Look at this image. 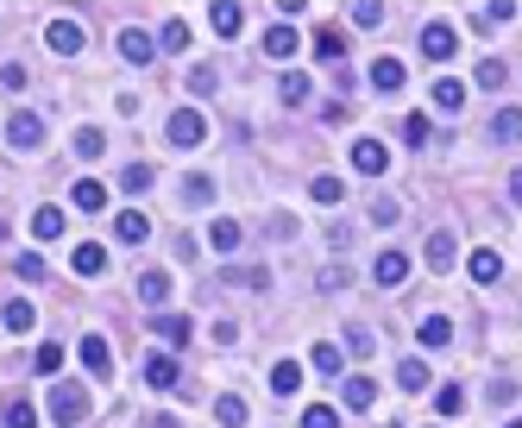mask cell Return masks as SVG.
Segmentation results:
<instances>
[{
	"mask_svg": "<svg viewBox=\"0 0 522 428\" xmlns=\"http://www.w3.org/2000/svg\"><path fill=\"white\" fill-rule=\"evenodd\" d=\"M352 20H359V26H378V20H384V7H378V0H359Z\"/></svg>",
	"mask_w": 522,
	"mask_h": 428,
	"instance_id": "cell-48",
	"label": "cell"
},
{
	"mask_svg": "<svg viewBox=\"0 0 522 428\" xmlns=\"http://www.w3.org/2000/svg\"><path fill=\"white\" fill-rule=\"evenodd\" d=\"M189 89H195V95H214V89H220L214 63H195V69H189Z\"/></svg>",
	"mask_w": 522,
	"mask_h": 428,
	"instance_id": "cell-40",
	"label": "cell"
},
{
	"mask_svg": "<svg viewBox=\"0 0 522 428\" xmlns=\"http://www.w3.org/2000/svg\"><path fill=\"white\" fill-rule=\"evenodd\" d=\"M303 428H340L334 409H303Z\"/></svg>",
	"mask_w": 522,
	"mask_h": 428,
	"instance_id": "cell-49",
	"label": "cell"
},
{
	"mask_svg": "<svg viewBox=\"0 0 522 428\" xmlns=\"http://www.w3.org/2000/svg\"><path fill=\"white\" fill-rule=\"evenodd\" d=\"M397 384H403V391H428V366H422V360H403V366H397Z\"/></svg>",
	"mask_w": 522,
	"mask_h": 428,
	"instance_id": "cell-36",
	"label": "cell"
},
{
	"mask_svg": "<svg viewBox=\"0 0 522 428\" xmlns=\"http://www.w3.org/2000/svg\"><path fill=\"white\" fill-rule=\"evenodd\" d=\"M0 321H7V328H13V334H26V328H32V321H38V309H32V303H26V297H7V303H0Z\"/></svg>",
	"mask_w": 522,
	"mask_h": 428,
	"instance_id": "cell-16",
	"label": "cell"
},
{
	"mask_svg": "<svg viewBox=\"0 0 522 428\" xmlns=\"http://www.w3.org/2000/svg\"><path fill=\"white\" fill-rule=\"evenodd\" d=\"M346 353H352V360H365V353H371V328H346Z\"/></svg>",
	"mask_w": 522,
	"mask_h": 428,
	"instance_id": "cell-47",
	"label": "cell"
},
{
	"mask_svg": "<svg viewBox=\"0 0 522 428\" xmlns=\"http://www.w3.org/2000/svg\"><path fill=\"white\" fill-rule=\"evenodd\" d=\"M510 428H522V422H510Z\"/></svg>",
	"mask_w": 522,
	"mask_h": 428,
	"instance_id": "cell-54",
	"label": "cell"
},
{
	"mask_svg": "<svg viewBox=\"0 0 522 428\" xmlns=\"http://www.w3.org/2000/svg\"><path fill=\"white\" fill-rule=\"evenodd\" d=\"M403 139H409V146H422V139H428V120H422V114H409V120H403Z\"/></svg>",
	"mask_w": 522,
	"mask_h": 428,
	"instance_id": "cell-50",
	"label": "cell"
},
{
	"mask_svg": "<svg viewBox=\"0 0 522 428\" xmlns=\"http://www.w3.org/2000/svg\"><path fill=\"white\" fill-rule=\"evenodd\" d=\"M371 221H378V227H397V221H403V202H397V195H378V202H371Z\"/></svg>",
	"mask_w": 522,
	"mask_h": 428,
	"instance_id": "cell-33",
	"label": "cell"
},
{
	"mask_svg": "<svg viewBox=\"0 0 522 428\" xmlns=\"http://www.w3.org/2000/svg\"><path fill=\"white\" fill-rule=\"evenodd\" d=\"M69 265H76V277H101V271H107V252H101L95 240H83L76 252H69Z\"/></svg>",
	"mask_w": 522,
	"mask_h": 428,
	"instance_id": "cell-13",
	"label": "cell"
},
{
	"mask_svg": "<svg viewBox=\"0 0 522 428\" xmlns=\"http://www.w3.org/2000/svg\"><path fill=\"white\" fill-rule=\"evenodd\" d=\"M114 234H120L126 246H138L145 234H152V221H145V214H138V208H126V214H120V221H114Z\"/></svg>",
	"mask_w": 522,
	"mask_h": 428,
	"instance_id": "cell-23",
	"label": "cell"
},
{
	"mask_svg": "<svg viewBox=\"0 0 522 428\" xmlns=\"http://www.w3.org/2000/svg\"><path fill=\"white\" fill-rule=\"evenodd\" d=\"M183 44H189V26H183V20H170V26H164V38H158V51H183Z\"/></svg>",
	"mask_w": 522,
	"mask_h": 428,
	"instance_id": "cell-45",
	"label": "cell"
},
{
	"mask_svg": "<svg viewBox=\"0 0 522 428\" xmlns=\"http://www.w3.org/2000/svg\"><path fill=\"white\" fill-rule=\"evenodd\" d=\"M296 384H303V366H296V360H277V366H271V391H277V397H289Z\"/></svg>",
	"mask_w": 522,
	"mask_h": 428,
	"instance_id": "cell-25",
	"label": "cell"
},
{
	"mask_svg": "<svg viewBox=\"0 0 522 428\" xmlns=\"http://www.w3.org/2000/svg\"><path fill=\"white\" fill-rule=\"evenodd\" d=\"M227 283H233V290H265L271 271L265 265H227Z\"/></svg>",
	"mask_w": 522,
	"mask_h": 428,
	"instance_id": "cell-19",
	"label": "cell"
},
{
	"mask_svg": "<svg viewBox=\"0 0 522 428\" xmlns=\"http://www.w3.org/2000/svg\"><path fill=\"white\" fill-rule=\"evenodd\" d=\"M183 195H189L195 208H208V202H214V183H208V177H189V183H183Z\"/></svg>",
	"mask_w": 522,
	"mask_h": 428,
	"instance_id": "cell-46",
	"label": "cell"
},
{
	"mask_svg": "<svg viewBox=\"0 0 522 428\" xmlns=\"http://www.w3.org/2000/svg\"><path fill=\"white\" fill-rule=\"evenodd\" d=\"M0 428H38V403H26V397H13L7 409H0Z\"/></svg>",
	"mask_w": 522,
	"mask_h": 428,
	"instance_id": "cell-21",
	"label": "cell"
},
{
	"mask_svg": "<svg viewBox=\"0 0 522 428\" xmlns=\"http://www.w3.org/2000/svg\"><path fill=\"white\" fill-rule=\"evenodd\" d=\"M13 271H20L26 283H44V277H51V265H44L38 252H20V258H13Z\"/></svg>",
	"mask_w": 522,
	"mask_h": 428,
	"instance_id": "cell-35",
	"label": "cell"
},
{
	"mask_svg": "<svg viewBox=\"0 0 522 428\" xmlns=\"http://www.w3.org/2000/svg\"><path fill=\"white\" fill-rule=\"evenodd\" d=\"M158 334H164L170 346H183V340H189V315H177V309H164V315H158Z\"/></svg>",
	"mask_w": 522,
	"mask_h": 428,
	"instance_id": "cell-29",
	"label": "cell"
},
{
	"mask_svg": "<svg viewBox=\"0 0 522 428\" xmlns=\"http://www.w3.org/2000/svg\"><path fill=\"white\" fill-rule=\"evenodd\" d=\"M491 139H497V146H516V139H522V114H516V107H503V114L491 120Z\"/></svg>",
	"mask_w": 522,
	"mask_h": 428,
	"instance_id": "cell-26",
	"label": "cell"
},
{
	"mask_svg": "<svg viewBox=\"0 0 522 428\" xmlns=\"http://www.w3.org/2000/svg\"><path fill=\"white\" fill-rule=\"evenodd\" d=\"M120 57L145 69V63H152V57H158V44H152V32H138V26H126V32H120Z\"/></svg>",
	"mask_w": 522,
	"mask_h": 428,
	"instance_id": "cell-8",
	"label": "cell"
},
{
	"mask_svg": "<svg viewBox=\"0 0 522 428\" xmlns=\"http://www.w3.org/2000/svg\"><path fill=\"white\" fill-rule=\"evenodd\" d=\"M466 271H472V283H497V277H503V252H497V246H478V252L466 258Z\"/></svg>",
	"mask_w": 522,
	"mask_h": 428,
	"instance_id": "cell-10",
	"label": "cell"
},
{
	"mask_svg": "<svg viewBox=\"0 0 522 428\" xmlns=\"http://www.w3.org/2000/svg\"><path fill=\"white\" fill-rule=\"evenodd\" d=\"M208 246H214V252H233V246H240V221H214V227H208Z\"/></svg>",
	"mask_w": 522,
	"mask_h": 428,
	"instance_id": "cell-31",
	"label": "cell"
},
{
	"mask_svg": "<svg viewBox=\"0 0 522 428\" xmlns=\"http://www.w3.org/2000/svg\"><path fill=\"white\" fill-rule=\"evenodd\" d=\"M321 290H346V265H328L321 271Z\"/></svg>",
	"mask_w": 522,
	"mask_h": 428,
	"instance_id": "cell-51",
	"label": "cell"
},
{
	"mask_svg": "<svg viewBox=\"0 0 522 428\" xmlns=\"http://www.w3.org/2000/svg\"><path fill=\"white\" fill-rule=\"evenodd\" d=\"M409 83V69L397 63V57H378V63H371V89H384V95H397Z\"/></svg>",
	"mask_w": 522,
	"mask_h": 428,
	"instance_id": "cell-12",
	"label": "cell"
},
{
	"mask_svg": "<svg viewBox=\"0 0 522 428\" xmlns=\"http://www.w3.org/2000/svg\"><path fill=\"white\" fill-rule=\"evenodd\" d=\"M51 422L57 428H83L89 422V391L83 384H51Z\"/></svg>",
	"mask_w": 522,
	"mask_h": 428,
	"instance_id": "cell-1",
	"label": "cell"
},
{
	"mask_svg": "<svg viewBox=\"0 0 522 428\" xmlns=\"http://www.w3.org/2000/svg\"><path fill=\"white\" fill-rule=\"evenodd\" d=\"M371 403H378V384H371L365 372H352L346 378V409H371Z\"/></svg>",
	"mask_w": 522,
	"mask_h": 428,
	"instance_id": "cell-20",
	"label": "cell"
},
{
	"mask_svg": "<svg viewBox=\"0 0 522 428\" xmlns=\"http://www.w3.org/2000/svg\"><path fill=\"white\" fill-rule=\"evenodd\" d=\"M371 277H378L384 290H397V283H409V258H403V252H378V265H371Z\"/></svg>",
	"mask_w": 522,
	"mask_h": 428,
	"instance_id": "cell-11",
	"label": "cell"
},
{
	"mask_svg": "<svg viewBox=\"0 0 522 428\" xmlns=\"http://www.w3.org/2000/svg\"><path fill=\"white\" fill-rule=\"evenodd\" d=\"M415 334H422V346H447V340H454V321H447V315H428Z\"/></svg>",
	"mask_w": 522,
	"mask_h": 428,
	"instance_id": "cell-28",
	"label": "cell"
},
{
	"mask_svg": "<svg viewBox=\"0 0 522 428\" xmlns=\"http://www.w3.org/2000/svg\"><path fill=\"white\" fill-rule=\"evenodd\" d=\"M145 384H152V391L177 384V360H170V353H152V360H145Z\"/></svg>",
	"mask_w": 522,
	"mask_h": 428,
	"instance_id": "cell-14",
	"label": "cell"
},
{
	"mask_svg": "<svg viewBox=\"0 0 522 428\" xmlns=\"http://www.w3.org/2000/svg\"><path fill=\"white\" fill-rule=\"evenodd\" d=\"M309 195H315V202H340V195H346V183H340V177H315V183H309Z\"/></svg>",
	"mask_w": 522,
	"mask_h": 428,
	"instance_id": "cell-42",
	"label": "cell"
},
{
	"mask_svg": "<svg viewBox=\"0 0 522 428\" xmlns=\"http://www.w3.org/2000/svg\"><path fill=\"white\" fill-rule=\"evenodd\" d=\"M32 234H38V240H57V234H63V208H38V214H32Z\"/></svg>",
	"mask_w": 522,
	"mask_h": 428,
	"instance_id": "cell-30",
	"label": "cell"
},
{
	"mask_svg": "<svg viewBox=\"0 0 522 428\" xmlns=\"http://www.w3.org/2000/svg\"><path fill=\"white\" fill-rule=\"evenodd\" d=\"M138 297H145V303H164V297H170V277H164V271H145V277H138Z\"/></svg>",
	"mask_w": 522,
	"mask_h": 428,
	"instance_id": "cell-32",
	"label": "cell"
},
{
	"mask_svg": "<svg viewBox=\"0 0 522 428\" xmlns=\"http://www.w3.org/2000/svg\"><path fill=\"white\" fill-rule=\"evenodd\" d=\"M32 372H38V378H57V372H63V346H57V340H44V346L32 353Z\"/></svg>",
	"mask_w": 522,
	"mask_h": 428,
	"instance_id": "cell-24",
	"label": "cell"
},
{
	"mask_svg": "<svg viewBox=\"0 0 522 428\" xmlns=\"http://www.w3.org/2000/svg\"><path fill=\"white\" fill-rule=\"evenodd\" d=\"M120 183H126L132 195H138V189H152V164H126V170H120Z\"/></svg>",
	"mask_w": 522,
	"mask_h": 428,
	"instance_id": "cell-44",
	"label": "cell"
},
{
	"mask_svg": "<svg viewBox=\"0 0 522 428\" xmlns=\"http://www.w3.org/2000/svg\"><path fill=\"white\" fill-rule=\"evenodd\" d=\"M208 20H214V32H220V38H233V32H240V26H246V13H240V7H233V0H220V7H214V13H208Z\"/></svg>",
	"mask_w": 522,
	"mask_h": 428,
	"instance_id": "cell-27",
	"label": "cell"
},
{
	"mask_svg": "<svg viewBox=\"0 0 522 428\" xmlns=\"http://www.w3.org/2000/svg\"><path fill=\"white\" fill-rule=\"evenodd\" d=\"M454 258H460L454 227H434V234H428V265H434V271H454Z\"/></svg>",
	"mask_w": 522,
	"mask_h": 428,
	"instance_id": "cell-7",
	"label": "cell"
},
{
	"mask_svg": "<svg viewBox=\"0 0 522 428\" xmlns=\"http://www.w3.org/2000/svg\"><path fill=\"white\" fill-rule=\"evenodd\" d=\"M44 44H51L57 57H76V51H83V26H76V20H51V26H44Z\"/></svg>",
	"mask_w": 522,
	"mask_h": 428,
	"instance_id": "cell-6",
	"label": "cell"
},
{
	"mask_svg": "<svg viewBox=\"0 0 522 428\" xmlns=\"http://www.w3.org/2000/svg\"><path fill=\"white\" fill-rule=\"evenodd\" d=\"M296 51H303L296 26H271V32H265V57H296Z\"/></svg>",
	"mask_w": 522,
	"mask_h": 428,
	"instance_id": "cell-17",
	"label": "cell"
},
{
	"mask_svg": "<svg viewBox=\"0 0 522 428\" xmlns=\"http://www.w3.org/2000/svg\"><path fill=\"white\" fill-rule=\"evenodd\" d=\"M101 152H107V139H101L95 126H83V132H76V158H101Z\"/></svg>",
	"mask_w": 522,
	"mask_h": 428,
	"instance_id": "cell-39",
	"label": "cell"
},
{
	"mask_svg": "<svg viewBox=\"0 0 522 428\" xmlns=\"http://www.w3.org/2000/svg\"><path fill=\"white\" fill-rule=\"evenodd\" d=\"M309 366H315V372H340V346H328V340H321V346L309 353Z\"/></svg>",
	"mask_w": 522,
	"mask_h": 428,
	"instance_id": "cell-43",
	"label": "cell"
},
{
	"mask_svg": "<svg viewBox=\"0 0 522 428\" xmlns=\"http://www.w3.org/2000/svg\"><path fill=\"white\" fill-rule=\"evenodd\" d=\"M510 202H516V208H522V164H516V170H510Z\"/></svg>",
	"mask_w": 522,
	"mask_h": 428,
	"instance_id": "cell-53",
	"label": "cell"
},
{
	"mask_svg": "<svg viewBox=\"0 0 522 428\" xmlns=\"http://www.w3.org/2000/svg\"><path fill=\"white\" fill-rule=\"evenodd\" d=\"M503 76H510L503 57H485V63H478V89H503Z\"/></svg>",
	"mask_w": 522,
	"mask_h": 428,
	"instance_id": "cell-38",
	"label": "cell"
},
{
	"mask_svg": "<svg viewBox=\"0 0 522 428\" xmlns=\"http://www.w3.org/2000/svg\"><path fill=\"white\" fill-rule=\"evenodd\" d=\"M202 139H208V120L195 107H177L170 114V146H202Z\"/></svg>",
	"mask_w": 522,
	"mask_h": 428,
	"instance_id": "cell-5",
	"label": "cell"
},
{
	"mask_svg": "<svg viewBox=\"0 0 522 428\" xmlns=\"http://www.w3.org/2000/svg\"><path fill=\"white\" fill-rule=\"evenodd\" d=\"M434 107H440V114H460V107H466V83H460V76H440V83H434Z\"/></svg>",
	"mask_w": 522,
	"mask_h": 428,
	"instance_id": "cell-15",
	"label": "cell"
},
{
	"mask_svg": "<svg viewBox=\"0 0 522 428\" xmlns=\"http://www.w3.org/2000/svg\"><path fill=\"white\" fill-rule=\"evenodd\" d=\"M422 51H428L434 63H447V57H454V51H460V32H454V20H428V26H422Z\"/></svg>",
	"mask_w": 522,
	"mask_h": 428,
	"instance_id": "cell-2",
	"label": "cell"
},
{
	"mask_svg": "<svg viewBox=\"0 0 522 428\" xmlns=\"http://www.w3.org/2000/svg\"><path fill=\"white\" fill-rule=\"evenodd\" d=\"M491 403H497V409H503V403H516V384H510V378H497V384H491Z\"/></svg>",
	"mask_w": 522,
	"mask_h": 428,
	"instance_id": "cell-52",
	"label": "cell"
},
{
	"mask_svg": "<svg viewBox=\"0 0 522 428\" xmlns=\"http://www.w3.org/2000/svg\"><path fill=\"white\" fill-rule=\"evenodd\" d=\"M214 416H220V422H227V428H240V422H246L252 409H246L240 397H220V403H214Z\"/></svg>",
	"mask_w": 522,
	"mask_h": 428,
	"instance_id": "cell-41",
	"label": "cell"
},
{
	"mask_svg": "<svg viewBox=\"0 0 522 428\" xmlns=\"http://www.w3.org/2000/svg\"><path fill=\"white\" fill-rule=\"evenodd\" d=\"M69 195H76V208H83V214H101V208H107V183H95V177H83Z\"/></svg>",
	"mask_w": 522,
	"mask_h": 428,
	"instance_id": "cell-18",
	"label": "cell"
},
{
	"mask_svg": "<svg viewBox=\"0 0 522 428\" xmlns=\"http://www.w3.org/2000/svg\"><path fill=\"white\" fill-rule=\"evenodd\" d=\"M315 51H321L328 63H340V51H346V38H340V26H321V32H315Z\"/></svg>",
	"mask_w": 522,
	"mask_h": 428,
	"instance_id": "cell-34",
	"label": "cell"
},
{
	"mask_svg": "<svg viewBox=\"0 0 522 428\" xmlns=\"http://www.w3.org/2000/svg\"><path fill=\"white\" fill-rule=\"evenodd\" d=\"M7 139H13L20 152H32V146H44V120H38L32 107H20V114L7 120Z\"/></svg>",
	"mask_w": 522,
	"mask_h": 428,
	"instance_id": "cell-4",
	"label": "cell"
},
{
	"mask_svg": "<svg viewBox=\"0 0 522 428\" xmlns=\"http://www.w3.org/2000/svg\"><path fill=\"white\" fill-rule=\"evenodd\" d=\"M434 409H440V416H460V409H466V391H460V384H440V391H434Z\"/></svg>",
	"mask_w": 522,
	"mask_h": 428,
	"instance_id": "cell-37",
	"label": "cell"
},
{
	"mask_svg": "<svg viewBox=\"0 0 522 428\" xmlns=\"http://www.w3.org/2000/svg\"><path fill=\"white\" fill-rule=\"evenodd\" d=\"M352 170L359 177H384L391 170V152L378 146V139H352Z\"/></svg>",
	"mask_w": 522,
	"mask_h": 428,
	"instance_id": "cell-3",
	"label": "cell"
},
{
	"mask_svg": "<svg viewBox=\"0 0 522 428\" xmlns=\"http://www.w3.org/2000/svg\"><path fill=\"white\" fill-rule=\"evenodd\" d=\"M277 95H283V101H289V107H303V101H309V95H315V83H309V76H303V69H289V76H283V83H277Z\"/></svg>",
	"mask_w": 522,
	"mask_h": 428,
	"instance_id": "cell-22",
	"label": "cell"
},
{
	"mask_svg": "<svg viewBox=\"0 0 522 428\" xmlns=\"http://www.w3.org/2000/svg\"><path fill=\"white\" fill-rule=\"evenodd\" d=\"M76 353H83V366H89L95 378H114V346H107L101 334H89V340H83Z\"/></svg>",
	"mask_w": 522,
	"mask_h": 428,
	"instance_id": "cell-9",
	"label": "cell"
}]
</instances>
